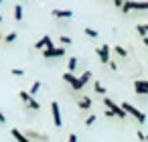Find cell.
Listing matches in <instances>:
<instances>
[{
  "label": "cell",
  "instance_id": "277c9868",
  "mask_svg": "<svg viewBox=\"0 0 148 142\" xmlns=\"http://www.w3.org/2000/svg\"><path fill=\"white\" fill-rule=\"evenodd\" d=\"M51 114H53V124L57 128L63 126V118H61V110H59V104L57 102H51Z\"/></svg>",
  "mask_w": 148,
  "mask_h": 142
},
{
  "label": "cell",
  "instance_id": "7a4b0ae2",
  "mask_svg": "<svg viewBox=\"0 0 148 142\" xmlns=\"http://www.w3.org/2000/svg\"><path fill=\"white\" fill-rule=\"evenodd\" d=\"M122 110H124L126 114H130L136 122H140V124H144V122H146V114H142L136 106H132V104H128V102H126V104H122Z\"/></svg>",
  "mask_w": 148,
  "mask_h": 142
},
{
  "label": "cell",
  "instance_id": "cb8c5ba5",
  "mask_svg": "<svg viewBox=\"0 0 148 142\" xmlns=\"http://www.w3.org/2000/svg\"><path fill=\"white\" fill-rule=\"evenodd\" d=\"M18 95H21V99H23V102H25V104H29V99H31V97H33V95H31V93H29V91H21V93H18Z\"/></svg>",
  "mask_w": 148,
  "mask_h": 142
},
{
  "label": "cell",
  "instance_id": "6da1fadb",
  "mask_svg": "<svg viewBox=\"0 0 148 142\" xmlns=\"http://www.w3.org/2000/svg\"><path fill=\"white\" fill-rule=\"evenodd\" d=\"M103 104H106V110L108 112H112V116H116V118H120V120H124L128 114L122 110V106L120 104H116L114 99H110V97H103Z\"/></svg>",
  "mask_w": 148,
  "mask_h": 142
},
{
  "label": "cell",
  "instance_id": "d6a6232c",
  "mask_svg": "<svg viewBox=\"0 0 148 142\" xmlns=\"http://www.w3.org/2000/svg\"><path fill=\"white\" fill-rule=\"evenodd\" d=\"M142 41H144V45L148 47V37H142Z\"/></svg>",
  "mask_w": 148,
  "mask_h": 142
},
{
  "label": "cell",
  "instance_id": "5b68a950",
  "mask_svg": "<svg viewBox=\"0 0 148 142\" xmlns=\"http://www.w3.org/2000/svg\"><path fill=\"white\" fill-rule=\"evenodd\" d=\"M95 53H97V57H99V61H101V63L110 65V53H112L110 45H101L99 49H95Z\"/></svg>",
  "mask_w": 148,
  "mask_h": 142
},
{
  "label": "cell",
  "instance_id": "d4e9b609",
  "mask_svg": "<svg viewBox=\"0 0 148 142\" xmlns=\"http://www.w3.org/2000/svg\"><path fill=\"white\" fill-rule=\"evenodd\" d=\"M16 37H18L16 33H8V35L4 37V41H6V43H12V41H16Z\"/></svg>",
  "mask_w": 148,
  "mask_h": 142
},
{
  "label": "cell",
  "instance_id": "83f0119b",
  "mask_svg": "<svg viewBox=\"0 0 148 142\" xmlns=\"http://www.w3.org/2000/svg\"><path fill=\"white\" fill-rule=\"evenodd\" d=\"M136 136H138V140H142V142H146V134H144L142 130H138V132H136Z\"/></svg>",
  "mask_w": 148,
  "mask_h": 142
},
{
  "label": "cell",
  "instance_id": "d6986e66",
  "mask_svg": "<svg viewBox=\"0 0 148 142\" xmlns=\"http://www.w3.org/2000/svg\"><path fill=\"white\" fill-rule=\"evenodd\" d=\"M27 108H31V110H35V112H37V110L41 108V104H39L35 97H31V99H29V104H27Z\"/></svg>",
  "mask_w": 148,
  "mask_h": 142
},
{
  "label": "cell",
  "instance_id": "f1b7e54d",
  "mask_svg": "<svg viewBox=\"0 0 148 142\" xmlns=\"http://www.w3.org/2000/svg\"><path fill=\"white\" fill-rule=\"evenodd\" d=\"M0 124H6V116L2 114V110H0Z\"/></svg>",
  "mask_w": 148,
  "mask_h": 142
},
{
  "label": "cell",
  "instance_id": "4fadbf2b",
  "mask_svg": "<svg viewBox=\"0 0 148 142\" xmlns=\"http://www.w3.org/2000/svg\"><path fill=\"white\" fill-rule=\"evenodd\" d=\"M77 106H79V110H89V106H91V97H87V95L79 97V99H77Z\"/></svg>",
  "mask_w": 148,
  "mask_h": 142
},
{
  "label": "cell",
  "instance_id": "ac0fdd59",
  "mask_svg": "<svg viewBox=\"0 0 148 142\" xmlns=\"http://www.w3.org/2000/svg\"><path fill=\"white\" fill-rule=\"evenodd\" d=\"M93 89H95V93H99V95H106V87H103L99 81H95V83H93Z\"/></svg>",
  "mask_w": 148,
  "mask_h": 142
},
{
  "label": "cell",
  "instance_id": "44dd1931",
  "mask_svg": "<svg viewBox=\"0 0 148 142\" xmlns=\"http://www.w3.org/2000/svg\"><path fill=\"white\" fill-rule=\"evenodd\" d=\"M59 41H61V47H63V45H71V43H73V41H71V37H67V35H61V37H59Z\"/></svg>",
  "mask_w": 148,
  "mask_h": 142
},
{
  "label": "cell",
  "instance_id": "e0dca14e",
  "mask_svg": "<svg viewBox=\"0 0 148 142\" xmlns=\"http://www.w3.org/2000/svg\"><path fill=\"white\" fill-rule=\"evenodd\" d=\"M83 33H85V35H87L89 39H97V35H99V33H97L95 29H91V27H87V29H85Z\"/></svg>",
  "mask_w": 148,
  "mask_h": 142
},
{
  "label": "cell",
  "instance_id": "4316f807",
  "mask_svg": "<svg viewBox=\"0 0 148 142\" xmlns=\"http://www.w3.org/2000/svg\"><path fill=\"white\" fill-rule=\"evenodd\" d=\"M93 122H95V114H89V116L85 118V124H87V126H91Z\"/></svg>",
  "mask_w": 148,
  "mask_h": 142
},
{
  "label": "cell",
  "instance_id": "ffe728a7",
  "mask_svg": "<svg viewBox=\"0 0 148 142\" xmlns=\"http://www.w3.org/2000/svg\"><path fill=\"white\" fill-rule=\"evenodd\" d=\"M136 31H138L142 37H148V25H138V27H136Z\"/></svg>",
  "mask_w": 148,
  "mask_h": 142
},
{
  "label": "cell",
  "instance_id": "e575fe53",
  "mask_svg": "<svg viewBox=\"0 0 148 142\" xmlns=\"http://www.w3.org/2000/svg\"><path fill=\"white\" fill-rule=\"evenodd\" d=\"M0 21H2V16H0Z\"/></svg>",
  "mask_w": 148,
  "mask_h": 142
},
{
  "label": "cell",
  "instance_id": "4dcf8cb0",
  "mask_svg": "<svg viewBox=\"0 0 148 142\" xmlns=\"http://www.w3.org/2000/svg\"><path fill=\"white\" fill-rule=\"evenodd\" d=\"M110 67H112V71H116V69H118V63H114V61H110Z\"/></svg>",
  "mask_w": 148,
  "mask_h": 142
},
{
  "label": "cell",
  "instance_id": "9a60e30c",
  "mask_svg": "<svg viewBox=\"0 0 148 142\" xmlns=\"http://www.w3.org/2000/svg\"><path fill=\"white\" fill-rule=\"evenodd\" d=\"M67 67H69V73H73V71L77 69V57H69V63H67Z\"/></svg>",
  "mask_w": 148,
  "mask_h": 142
},
{
  "label": "cell",
  "instance_id": "2e32d148",
  "mask_svg": "<svg viewBox=\"0 0 148 142\" xmlns=\"http://www.w3.org/2000/svg\"><path fill=\"white\" fill-rule=\"evenodd\" d=\"M14 19L16 21H23V6L21 4H14Z\"/></svg>",
  "mask_w": 148,
  "mask_h": 142
},
{
  "label": "cell",
  "instance_id": "5bb4252c",
  "mask_svg": "<svg viewBox=\"0 0 148 142\" xmlns=\"http://www.w3.org/2000/svg\"><path fill=\"white\" fill-rule=\"evenodd\" d=\"M89 79H91V73H89V71H85V73H81V77H79V85H81V89L85 87V83H87Z\"/></svg>",
  "mask_w": 148,
  "mask_h": 142
},
{
  "label": "cell",
  "instance_id": "836d02e7",
  "mask_svg": "<svg viewBox=\"0 0 148 142\" xmlns=\"http://www.w3.org/2000/svg\"><path fill=\"white\" fill-rule=\"evenodd\" d=\"M146 142H148V134H146Z\"/></svg>",
  "mask_w": 148,
  "mask_h": 142
},
{
  "label": "cell",
  "instance_id": "1f68e13d",
  "mask_svg": "<svg viewBox=\"0 0 148 142\" xmlns=\"http://www.w3.org/2000/svg\"><path fill=\"white\" fill-rule=\"evenodd\" d=\"M69 142H77V136L75 134H69Z\"/></svg>",
  "mask_w": 148,
  "mask_h": 142
},
{
  "label": "cell",
  "instance_id": "7402d4cb",
  "mask_svg": "<svg viewBox=\"0 0 148 142\" xmlns=\"http://www.w3.org/2000/svg\"><path fill=\"white\" fill-rule=\"evenodd\" d=\"M114 51H116L120 57H128V51H126L124 47H120V45H118V47H114Z\"/></svg>",
  "mask_w": 148,
  "mask_h": 142
},
{
  "label": "cell",
  "instance_id": "603a6c76",
  "mask_svg": "<svg viewBox=\"0 0 148 142\" xmlns=\"http://www.w3.org/2000/svg\"><path fill=\"white\" fill-rule=\"evenodd\" d=\"M39 89H41V81H35V83H33V87H31V91H29V93H31V95H35V93H37V91H39Z\"/></svg>",
  "mask_w": 148,
  "mask_h": 142
},
{
  "label": "cell",
  "instance_id": "484cf974",
  "mask_svg": "<svg viewBox=\"0 0 148 142\" xmlns=\"http://www.w3.org/2000/svg\"><path fill=\"white\" fill-rule=\"evenodd\" d=\"M10 73H12V75H16V77H23V75H25V71H23V69H18V67H12V69H10Z\"/></svg>",
  "mask_w": 148,
  "mask_h": 142
},
{
  "label": "cell",
  "instance_id": "52a82bcc",
  "mask_svg": "<svg viewBox=\"0 0 148 142\" xmlns=\"http://www.w3.org/2000/svg\"><path fill=\"white\" fill-rule=\"evenodd\" d=\"M43 47H47V49H55V45H53V39H51L49 35H45L41 41H37V43H35V49L43 51Z\"/></svg>",
  "mask_w": 148,
  "mask_h": 142
},
{
  "label": "cell",
  "instance_id": "8992f818",
  "mask_svg": "<svg viewBox=\"0 0 148 142\" xmlns=\"http://www.w3.org/2000/svg\"><path fill=\"white\" fill-rule=\"evenodd\" d=\"M122 10L124 12H130V10H148V2H124Z\"/></svg>",
  "mask_w": 148,
  "mask_h": 142
},
{
  "label": "cell",
  "instance_id": "3957f363",
  "mask_svg": "<svg viewBox=\"0 0 148 142\" xmlns=\"http://www.w3.org/2000/svg\"><path fill=\"white\" fill-rule=\"evenodd\" d=\"M67 53V49L63 47H55V49H43V57L45 59H55V57H63Z\"/></svg>",
  "mask_w": 148,
  "mask_h": 142
},
{
  "label": "cell",
  "instance_id": "9c48e42d",
  "mask_svg": "<svg viewBox=\"0 0 148 142\" xmlns=\"http://www.w3.org/2000/svg\"><path fill=\"white\" fill-rule=\"evenodd\" d=\"M27 138L33 142V140H37V142H47L49 140V136H45V134H41V132H37V130H27Z\"/></svg>",
  "mask_w": 148,
  "mask_h": 142
},
{
  "label": "cell",
  "instance_id": "30bf717a",
  "mask_svg": "<svg viewBox=\"0 0 148 142\" xmlns=\"http://www.w3.org/2000/svg\"><path fill=\"white\" fill-rule=\"evenodd\" d=\"M134 89H136V93H140V95H148V81H142V79L134 81Z\"/></svg>",
  "mask_w": 148,
  "mask_h": 142
},
{
  "label": "cell",
  "instance_id": "ba28073f",
  "mask_svg": "<svg viewBox=\"0 0 148 142\" xmlns=\"http://www.w3.org/2000/svg\"><path fill=\"white\" fill-rule=\"evenodd\" d=\"M63 81H67L73 89H81V85H79V77H75V75H73V73H69V71H67V73H63Z\"/></svg>",
  "mask_w": 148,
  "mask_h": 142
},
{
  "label": "cell",
  "instance_id": "8fae6325",
  "mask_svg": "<svg viewBox=\"0 0 148 142\" xmlns=\"http://www.w3.org/2000/svg\"><path fill=\"white\" fill-rule=\"evenodd\" d=\"M51 14H53V16H57V19H71V16H73V12H71V10H61V8H53V10H51Z\"/></svg>",
  "mask_w": 148,
  "mask_h": 142
},
{
  "label": "cell",
  "instance_id": "7c38bea8",
  "mask_svg": "<svg viewBox=\"0 0 148 142\" xmlns=\"http://www.w3.org/2000/svg\"><path fill=\"white\" fill-rule=\"evenodd\" d=\"M10 134H12V138L16 140V142H31L29 138H27V134H23L21 130H16V128H12L10 130Z\"/></svg>",
  "mask_w": 148,
  "mask_h": 142
},
{
  "label": "cell",
  "instance_id": "f546056e",
  "mask_svg": "<svg viewBox=\"0 0 148 142\" xmlns=\"http://www.w3.org/2000/svg\"><path fill=\"white\" fill-rule=\"evenodd\" d=\"M114 4H116L118 8H122V6H124V2H122V0H114Z\"/></svg>",
  "mask_w": 148,
  "mask_h": 142
}]
</instances>
